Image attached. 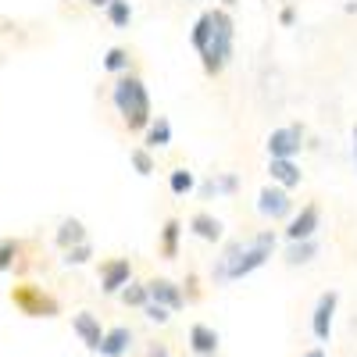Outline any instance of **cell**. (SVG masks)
<instances>
[{"mask_svg":"<svg viewBox=\"0 0 357 357\" xmlns=\"http://www.w3.org/2000/svg\"><path fill=\"white\" fill-rule=\"evenodd\" d=\"M232 43H236V22H232L229 8H215L211 11V36H207V43L200 50V65H204V72L211 79H218L229 68Z\"/></svg>","mask_w":357,"mask_h":357,"instance_id":"3957f363","label":"cell"},{"mask_svg":"<svg viewBox=\"0 0 357 357\" xmlns=\"http://www.w3.org/2000/svg\"><path fill=\"white\" fill-rule=\"evenodd\" d=\"M222 4H225V8H232V4H236V0H222Z\"/></svg>","mask_w":357,"mask_h":357,"instance_id":"e575fe53","label":"cell"},{"mask_svg":"<svg viewBox=\"0 0 357 357\" xmlns=\"http://www.w3.org/2000/svg\"><path fill=\"white\" fill-rule=\"evenodd\" d=\"M268 178L282 190H296L304 183V172L296 165V158H268Z\"/></svg>","mask_w":357,"mask_h":357,"instance_id":"7c38bea8","label":"cell"},{"mask_svg":"<svg viewBox=\"0 0 357 357\" xmlns=\"http://www.w3.org/2000/svg\"><path fill=\"white\" fill-rule=\"evenodd\" d=\"M15 257H18V243L4 240V243H0V272H8V268L15 264Z\"/></svg>","mask_w":357,"mask_h":357,"instance_id":"83f0119b","label":"cell"},{"mask_svg":"<svg viewBox=\"0 0 357 357\" xmlns=\"http://www.w3.org/2000/svg\"><path fill=\"white\" fill-rule=\"evenodd\" d=\"M104 15H107V22L114 29H129L132 25V4L129 0H111V4L104 8Z\"/></svg>","mask_w":357,"mask_h":357,"instance_id":"603a6c76","label":"cell"},{"mask_svg":"<svg viewBox=\"0 0 357 357\" xmlns=\"http://www.w3.org/2000/svg\"><path fill=\"white\" fill-rule=\"evenodd\" d=\"M86 4H89V8H107L111 0H86Z\"/></svg>","mask_w":357,"mask_h":357,"instance_id":"836d02e7","label":"cell"},{"mask_svg":"<svg viewBox=\"0 0 357 357\" xmlns=\"http://www.w3.org/2000/svg\"><path fill=\"white\" fill-rule=\"evenodd\" d=\"M146 357H172V350H168V343H151L146 347Z\"/></svg>","mask_w":357,"mask_h":357,"instance_id":"f546056e","label":"cell"},{"mask_svg":"<svg viewBox=\"0 0 357 357\" xmlns=\"http://www.w3.org/2000/svg\"><path fill=\"white\" fill-rule=\"evenodd\" d=\"M275 243H279L275 229H261L254 240H247V243H243V240H232V243L222 250V257L215 261L211 279H215V282H240V279L254 275L257 268H264L268 261H272Z\"/></svg>","mask_w":357,"mask_h":357,"instance_id":"6da1fadb","label":"cell"},{"mask_svg":"<svg viewBox=\"0 0 357 357\" xmlns=\"http://www.w3.org/2000/svg\"><path fill=\"white\" fill-rule=\"evenodd\" d=\"M236 190H240V175H236V172H222V175H215V178H207V183H204L207 197H232Z\"/></svg>","mask_w":357,"mask_h":357,"instance_id":"ffe728a7","label":"cell"},{"mask_svg":"<svg viewBox=\"0 0 357 357\" xmlns=\"http://www.w3.org/2000/svg\"><path fill=\"white\" fill-rule=\"evenodd\" d=\"M350 154H354V165H357V122H354V132H350Z\"/></svg>","mask_w":357,"mask_h":357,"instance_id":"1f68e13d","label":"cell"},{"mask_svg":"<svg viewBox=\"0 0 357 357\" xmlns=\"http://www.w3.org/2000/svg\"><path fill=\"white\" fill-rule=\"evenodd\" d=\"M111 104L114 111L126 118V126L132 132H143L146 122L154 118V104H151V89H146V82L132 72L126 75H114V86H111Z\"/></svg>","mask_w":357,"mask_h":357,"instance_id":"7a4b0ae2","label":"cell"},{"mask_svg":"<svg viewBox=\"0 0 357 357\" xmlns=\"http://www.w3.org/2000/svg\"><path fill=\"white\" fill-rule=\"evenodd\" d=\"M336 307H340V289H325L318 301H314V311H311V333H314L318 343H329V340H333Z\"/></svg>","mask_w":357,"mask_h":357,"instance_id":"277c9868","label":"cell"},{"mask_svg":"<svg viewBox=\"0 0 357 357\" xmlns=\"http://www.w3.org/2000/svg\"><path fill=\"white\" fill-rule=\"evenodd\" d=\"M178 240H183V222L168 218V222L161 225V236H158V254H161V261H175V257H178Z\"/></svg>","mask_w":357,"mask_h":357,"instance_id":"e0dca14e","label":"cell"},{"mask_svg":"<svg viewBox=\"0 0 357 357\" xmlns=\"http://www.w3.org/2000/svg\"><path fill=\"white\" fill-rule=\"evenodd\" d=\"M143 146L146 151H165V146H172V122L165 114H158V118H151L146 122V129H143Z\"/></svg>","mask_w":357,"mask_h":357,"instance_id":"2e32d148","label":"cell"},{"mask_svg":"<svg viewBox=\"0 0 357 357\" xmlns=\"http://www.w3.org/2000/svg\"><path fill=\"white\" fill-rule=\"evenodd\" d=\"M100 68H104L107 75H126V72L132 68V54H129L126 47H111V50H104V57H100Z\"/></svg>","mask_w":357,"mask_h":357,"instance_id":"d6986e66","label":"cell"},{"mask_svg":"<svg viewBox=\"0 0 357 357\" xmlns=\"http://www.w3.org/2000/svg\"><path fill=\"white\" fill-rule=\"evenodd\" d=\"M89 257H93V247H89V240L75 243V247H65V264H86Z\"/></svg>","mask_w":357,"mask_h":357,"instance_id":"4316f807","label":"cell"},{"mask_svg":"<svg viewBox=\"0 0 357 357\" xmlns=\"http://www.w3.org/2000/svg\"><path fill=\"white\" fill-rule=\"evenodd\" d=\"M118 296H122V304H126V307H143L146 301H151V296H146V282H136V279H129Z\"/></svg>","mask_w":357,"mask_h":357,"instance_id":"cb8c5ba5","label":"cell"},{"mask_svg":"<svg viewBox=\"0 0 357 357\" xmlns=\"http://www.w3.org/2000/svg\"><path fill=\"white\" fill-rule=\"evenodd\" d=\"M132 347H136V333L129 329V325H114V329H104L97 354L100 357H129Z\"/></svg>","mask_w":357,"mask_h":357,"instance_id":"30bf717a","label":"cell"},{"mask_svg":"<svg viewBox=\"0 0 357 357\" xmlns=\"http://www.w3.org/2000/svg\"><path fill=\"white\" fill-rule=\"evenodd\" d=\"M318 240L311 236V240H293L289 247H286V264L289 268H296V264H311L314 257H318Z\"/></svg>","mask_w":357,"mask_h":357,"instance_id":"ac0fdd59","label":"cell"},{"mask_svg":"<svg viewBox=\"0 0 357 357\" xmlns=\"http://www.w3.org/2000/svg\"><path fill=\"white\" fill-rule=\"evenodd\" d=\"M257 215L268 218V222L289 218V215H293V197H289V190H282V186H275V183L261 186V190H257Z\"/></svg>","mask_w":357,"mask_h":357,"instance_id":"5b68a950","label":"cell"},{"mask_svg":"<svg viewBox=\"0 0 357 357\" xmlns=\"http://www.w3.org/2000/svg\"><path fill=\"white\" fill-rule=\"evenodd\" d=\"M146 296H151L154 304L168 307V311H183V307H186V293H183V286L172 282V279H151V282H146Z\"/></svg>","mask_w":357,"mask_h":357,"instance_id":"8fae6325","label":"cell"},{"mask_svg":"<svg viewBox=\"0 0 357 357\" xmlns=\"http://www.w3.org/2000/svg\"><path fill=\"white\" fill-rule=\"evenodd\" d=\"M143 314L151 318V321H158V325H165V321L172 318V311L161 307V304H154V301H146V304H143Z\"/></svg>","mask_w":357,"mask_h":357,"instance_id":"f1b7e54d","label":"cell"},{"mask_svg":"<svg viewBox=\"0 0 357 357\" xmlns=\"http://www.w3.org/2000/svg\"><path fill=\"white\" fill-rule=\"evenodd\" d=\"M186 343L197 357H215L218 347H222V336L211 329V325H204V321H193L190 325V333H186Z\"/></svg>","mask_w":357,"mask_h":357,"instance_id":"5bb4252c","label":"cell"},{"mask_svg":"<svg viewBox=\"0 0 357 357\" xmlns=\"http://www.w3.org/2000/svg\"><path fill=\"white\" fill-rule=\"evenodd\" d=\"M72 333L82 340V347H86L89 354H97L100 336H104V325H100V318H97L93 311H79V314H72Z\"/></svg>","mask_w":357,"mask_h":357,"instance_id":"4fadbf2b","label":"cell"},{"mask_svg":"<svg viewBox=\"0 0 357 357\" xmlns=\"http://www.w3.org/2000/svg\"><path fill=\"white\" fill-rule=\"evenodd\" d=\"M57 247H75V243H82L86 240V225L79 222V218H65L61 225H57Z\"/></svg>","mask_w":357,"mask_h":357,"instance_id":"44dd1931","label":"cell"},{"mask_svg":"<svg viewBox=\"0 0 357 357\" xmlns=\"http://www.w3.org/2000/svg\"><path fill=\"white\" fill-rule=\"evenodd\" d=\"M186 229L197 236V240H204V243H218L222 236H225V225H222V218H215L211 211H197V215H190Z\"/></svg>","mask_w":357,"mask_h":357,"instance_id":"9a60e30c","label":"cell"},{"mask_svg":"<svg viewBox=\"0 0 357 357\" xmlns=\"http://www.w3.org/2000/svg\"><path fill=\"white\" fill-rule=\"evenodd\" d=\"M279 22H282V25H293V22H296V11H293V8H282Z\"/></svg>","mask_w":357,"mask_h":357,"instance_id":"4dcf8cb0","label":"cell"},{"mask_svg":"<svg viewBox=\"0 0 357 357\" xmlns=\"http://www.w3.org/2000/svg\"><path fill=\"white\" fill-rule=\"evenodd\" d=\"M207 36H211V11H204V15L193 22V29H190V43H193V50H197V54L204 50Z\"/></svg>","mask_w":357,"mask_h":357,"instance_id":"d4e9b609","label":"cell"},{"mask_svg":"<svg viewBox=\"0 0 357 357\" xmlns=\"http://www.w3.org/2000/svg\"><path fill=\"white\" fill-rule=\"evenodd\" d=\"M301 357H329V354H325V347H311V350H304Z\"/></svg>","mask_w":357,"mask_h":357,"instance_id":"d6a6232c","label":"cell"},{"mask_svg":"<svg viewBox=\"0 0 357 357\" xmlns=\"http://www.w3.org/2000/svg\"><path fill=\"white\" fill-rule=\"evenodd\" d=\"M321 229V207L311 200V204H304L301 211H296L289 222H286V229H282V236L293 243V240H311V236Z\"/></svg>","mask_w":357,"mask_h":357,"instance_id":"ba28073f","label":"cell"},{"mask_svg":"<svg viewBox=\"0 0 357 357\" xmlns=\"http://www.w3.org/2000/svg\"><path fill=\"white\" fill-rule=\"evenodd\" d=\"M168 190H172V197L193 193V190H197V175H193L190 168H172V172H168Z\"/></svg>","mask_w":357,"mask_h":357,"instance_id":"7402d4cb","label":"cell"},{"mask_svg":"<svg viewBox=\"0 0 357 357\" xmlns=\"http://www.w3.org/2000/svg\"><path fill=\"white\" fill-rule=\"evenodd\" d=\"M129 161H132V168H136L139 175H154V172H158L154 154L146 151V146H132V151H129Z\"/></svg>","mask_w":357,"mask_h":357,"instance_id":"484cf974","label":"cell"},{"mask_svg":"<svg viewBox=\"0 0 357 357\" xmlns=\"http://www.w3.org/2000/svg\"><path fill=\"white\" fill-rule=\"evenodd\" d=\"M129 279H132V261L129 257H111V261L100 264V289L107 296H118Z\"/></svg>","mask_w":357,"mask_h":357,"instance_id":"9c48e42d","label":"cell"},{"mask_svg":"<svg viewBox=\"0 0 357 357\" xmlns=\"http://www.w3.org/2000/svg\"><path fill=\"white\" fill-rule=\"evenodd\" d=\"M15 304L29 314V318H54L57 311H61V304L54 301V296L33 289V286H18L15 289Z\"/></svg>","mask_w":357,"mask_h":357,"instance_id":"52a82bcc","label":"cell"},{"mask_svg":"<svg viewBox=\"0 0 357 357\" xmlns=\"http://www.w3.org/2000/svg\"><path fill=\"white\" fill-rule=\"evenodd\" d=\"M268 158H296L304 146V129L301 126H279L268 132Z\"/></svg>","mask_w":357,"mask_h":357,"instance_id":"8992f818","label":"cell"}]
</instances>
